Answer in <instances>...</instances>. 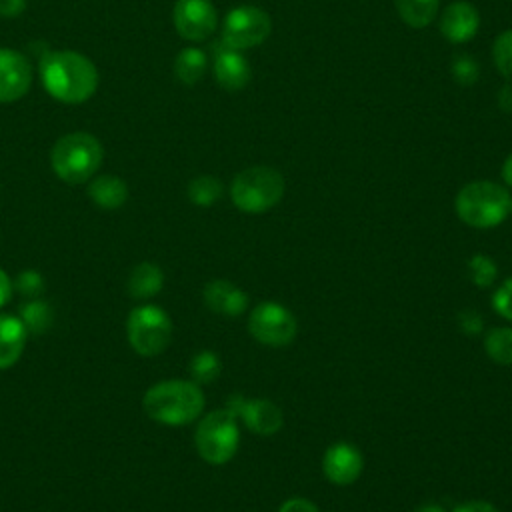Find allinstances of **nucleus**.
Returning <instances> with one entry per match:
<instances>
[{
	"label": "nucleus",
	"instance_id": "f257e3e1",
	"mask_svg": "<svg viewBox=\"0 0 512 512\" xmlns=\"http://www.w3.org/2000/svg\"><path fill=\"white\" fill-rule=\"evenodd\" d=\"M40 74L46 92L64 104L86 102L98 86L96 66L72 50L50 52L42 60Z\"/></svg>",
	"mask_w": 512,
	"mask_h": 512
},
{
	"label": "nucleus",
	"instance_id": "f03ea898",
	"mask_svg": "<svg viewBox=\"0 0 512 512\" xmlns=\"http://www.w3.org/2000/svg\"><path fill=\"white\" fill-rule=\"evenodd\" d=\"M142 406L158 424L184 426L204 410V394L196 382L164 380L146 390Z\"/></svg>",
	"mask_w": 512,
	"mask_h": 512
},
{
	"label": "nucleus",
	"instance_id": "7ed1b4c3",
	"mask_svg": "<svg viewBox=\"0 0 512 512\" xmlns=\"http://www.w3.org/2000/svg\"><path fill=\"white\" fill-rule=\"evenodd\" d=\"M460 220L472 228H494L512 212L510 192L488 180L466 184L454 202Z\"/></svg>",
	"mask_w": 512,
	"mask_h": 512
},
{
	"label": "nucleus",
	"instance_id": "20e7f679",
	"mask_svg": "<svg viewBox=\"0 0 512 512\" xmlns=\"http://www.w3.org/2000/svg\"><path fill=\"white\" fill-rule=\"evenodd\" d=\"M50 164L56 176L68 184H82L90 180L102 164L100 142L86 132H72L54 144Z\"/></svg>",
	"mask_w": 512,
	"mask_h": 512
},
{
	"label": "nucleus",
	"instance_id": "39448f33",
	"mask_svg": "<svg viewBox=\"0 0 512 512\" xmlns=\"http://www.w3.org/2000/svg\"><path fill=\"white\" fill-rule=\"evenodd\" d=\"M230 196L238 210L260 214L282 200L284 178L270 166H252L234 176L230 184Z\"/></svg>",
	"mask_w": 512,
	"mask_h": 512
},
{
	"label": "nucleus",
	"instance_id": "423d86ee",
	"mask_svg": "<svg viewBox=\"0 0 512 512\" xmlns=\"http://www.w3.org/2000/svg\"><path fill=\"white\" fill-rule=\"evenodd\" d=\"M240 442L236 416L230 410H214L206 414L196 426L194 444L202 460L208 464L228 462Z\"/></svg>",
	"mask_w": 512,
	"mask_h": 512
},
{
	"label": "nucleus",
	"instance_id": "0eeeda50",
	"mask_svg": "<svg viewBox=\"0 0 512 512\" xmlns=\"http://www.w3.org/2000/svg\"><path fill=\"white\" fill-rule=\"evenodd\" d=\"M126 336L140 356H158L172 340V320L160 306H138L126 320Z\"/></svg>",
	"mask_w": 512,
	"mask_h": 512
},
{
	"label": "nucleus",
	"instance_id": "6e6552de",
	"mask_svg": "<svg viewBox=\"0 0 512 512\" xmlns=\"http://www.w3.org/2000/svg\"><path fill=\"white\" fill-rule=\"evenodd\" d=\"M272 30L270 16L256 6H238L230 10L222 26V44L234 50H246L262 44Z\"/></svg>",
	"mask_w": 512,
	"mask_h": 512
},
{
	"label": "nucleus",
	"instance_id": "1a4fd4ad",
	"mask_svg": "<svg viewBox=\"0 0 512 512\" xmlns=\"http://www.w3.org/2000/svg\"><path fill=\"white\" fill-rule=\"evenodd\" d=\"M250 334L266 346H286L296 336V318L278 302L258 304L248 318Z\"/></svg>",
	"mask_w": 512,
	"mask_h": 512
},
{
	"label": "nucleus",
	"instance_id": "9d476101",
	"mask_svg": "<svg viewBox=\"0 0 512 512\" xmlns=\"http://www.w3.org/2000/svg\"><path fill=\"white\" fill-rule=\"evenodd\" d=\"M226 410L240 418L246 428L262 436L276 434L284 422L280 408L266 398H244L242 394H234L228 398Z\"/></svg>",
	"mask_w": 512,
	"mask_h": 512
},
{
	"label": "nucleus",
	"instance_id": "9b49d317",
	"mask_svg": "<svg viewBox=\"0 0 512 512\" xmlns=\"http://www.w3.org/2000/svg\"><path fill=\"white\" fill-rule=\"evenodd\" d=\"M218 22L216 8L210 0H176L174 26L186 40L198 42L208 38Z\"/></svg>",
	"mask_w": 512,
	"mask_h": 512
},
{
	"label": "nucleus",
	"instance_id": "f8f14e48",
	"mask_svg": "<svg viewBox=\"0 0 512 512\" xmlns=\"http://www.w3.org/2000/svg\"><path fill=\"white\" fill-rule=\"evenodd\" d=\"M32 82V68L24 54L0 48V104L20 100Z\"/></svg>",
	"mask_w": 512,
	"mask_h": 512
},
{
	"label": "nucleus",
	"instance_id": "ddd939ff",
	"mask_svg": "<svg viewBox=\"0 0 512 512\" xmlns=\"http://www.w3.org/2000/svg\"><path fill=\"white\" fill-rule=\"evenodd\" d=\"M362 466H364V460H362L360 450L354 448V446L348 444V442L332 444V446L324 452V458H322L324 476H326L330 482L338 484V486L352 484V482L360 476Z\"/></svg>",
	"mask_w": 512,
	"mask_h": 512
},
{
	"label": "nucleus",
	"instance_id": "4468645a",
	"mask_svg": "<svg viewBox=\"0 0 512 512\" xmlns=\"http://www.w3.org/2000/svg\"><path fill=\"white\" fill-rule=\"evenodd\" d=\"M480 26L478 10L470 2H452L440 16V32L452 44H464L476 36Z\"/></svg>",
	"mask_w": 512,
	"mask_h": 512
},
{
	"label": "nucleus",
	"instance_id": "2eb2a0df",
	"mask_svg": "<svg viewBox=\"0 0 512 512\" xmlns=\"http://www.w3.org/2000/svg\"><path fill=\"white\" fill-rule=\"evenodd\" d=\"M250 76H252V70H250L246 58L240 54V50L228 48L220 42L216 48V58H214L216 82L222 88L236 92V90H242L250 82Z\"/></svg>",
	"mask_w": 512,
	"mask_h": 512
},
{
	"label": "nucleus",
	"instance_id": "dca6fc26",
	"mask_svg": "<svg viewBox=\"0 0 512 512\" xmlns=\"http://www.w3.org/2000/svg\"><path fill=\"white\" fill-rule=\"evenodd\" d=\"M204 302L216 314L240 316L248 306V296L228 280H210L204 286Z\"/></svg>",
	"mask_w": 512,
	"mask_h": 512
},
{
	"label": "nucleus",
	"instance_id": "f3484780",
	"mask_svg": "<svg viewBox=\"0 0 512 512\" xmlns=\"http://www.w3.org/2000/svg\"><path fill=\"white\" fill-rule=\"evenodd\" d=\"M28 328L22 318L12 314H0V370L18 362L24 352Z\"/></svg>",
	"mask_w": 512,
	"mask_h": 512
},
{
	"label": "nucleus",
	"instance_id": "a211bd4d",
	"mask_svg": "<svg viewBox=\"0 0 512 512\" xmlns=\"http://www.w3.org/2000/svg\"><path fill=\"white\" fill-rule=\"evenodd\" d=\"M88 196L100 208L114 210V208H120L126 202L128 186L124 184L122 178L112 176V174H104V176H98L90 182Z\"/></svg>",
	"mask_w": 512,
	"mask_h": 512
},
{
	"label": "nucleus",
	"instance_id": "6ab92c4d",
	"mask_svg": "<svg viewBox=\"0 0 512 512\" xmlns=\"http://www.w3.org/2000/svg\"><path fill=\"white\" fill-rule=\"evenodd\" d=\"M162 284H164L162 270L152 262H140L130 272L128 292L132 294V298L144 300V298H152L154 294H158Z\"/></svg>",
	"mask_w": 512,
	"mask_h": 512
},
{
	"label": "nucleus",
	"instance_id": "aec40b11",
	"mask_svg": "<svg viewBox=\"0 0 512 512\" xmlns=\"http://www.w3.org/2000/svg\"><path fill=\"white\" fill-rule=\"evenodd\" d=\"M394 4L402 22L412 28H424L436 18L440 0H394Z\"/></svg>",
	"mask_w": 512,
	"mask_h": 512
},
{
	"label": "nucleus",
	"instance_id": "412c9836",
	"mask_svg": "<svg viewBox=\"0 0 512 512\" xmlns=\"http://www.w3.org/2000/svg\"><path fill=\"white\" fill-rule=\"evenodd\" d=\"M206 54L200 48H184L174 60V74L184 84H196L206 72Z\"/></svg>",
	"mask_w": 512,
	"mask_h": 512
},
{
	"label": "nucleus",
	"instance_id": "4be33fe9",
	"mask_svg": "<svg viewBox=\"0 0 512 512\" xmlns=\"http://www.w3.org/2000/svg\"><path fill=\"white\" fill-rule=\"evenodd\" d=\"M484 350L496 364H512V328H492L484 338Z\"/></svg>",
	"mask_w": 512,
	"mask_h": 512
},
{
	"label": "nucleus",
	"instance_id": "5701e85b",
	"mask_svg": "<svg viewBox=\"0 0 512 512\" xmlns=\"http://www.w3.org/2000/svg\"><path fill=\"white\" fill-rule=\"evenodd\" d=\"M222 196V182L214 176L202 174L190 180L188 184V198L196 206H212Z\"/></svg>",
	"mask_w": 512,
	"mask_h": 512
},
{
	"label": "nucleus",
	"instance_id": "b1692460",
	"mask_svg": "<svg viewBox=\"0 0 512 512\" xmlns=\"http://www.w3.org/2000/svg\"><path fill=\"white\" fill-rule=\"evenodd\" d=\"M190 374L196 384H208L216 380L220 374V358L210 350L198 352L190 362Z\"/></svg>",
	"mask_w": 512,
	"mask_h": 512
},
{
	"label": "nucleus",
	"instance_id": "393cba45",
	"mask_svg": "<svg viewBox=\"0 0 512 512\" xmlns=\"http://www.w3.org/2000/svg\"><path fill=\"white\" fill-rule=\"evenodd\" d=\"M492 58L498 72L506 80H512V30H504L496 36L492 46Z\"/></svg>",
	"mask_w": 512,
	"mask_h": 512
},
{
	"label": "nucleus",
	"instance_id": "a878e982",
	"mask_svg": "<svg viewBox=\"0 0 512 512\" xmlns=\"http://www.w3.org/2000/svg\"><path fill=\"white\" fill-rule=\"evenodd\" d=\"M468 270H470V278L478 288H488L496 276H498V268L494 264L492 258L484 256V254H474L468 260Z\"/></svg>",
	"mask_w": 512,
	"mask_h": 512
},
{
	"label": "nucleus",
	"instance_id": "bb28decb",
	"mask_svg": "<svg viewBox=\"0 0 512 512\" xmlns=\"http://www.w3.org/2000/svg\"><path fill=\"white\" fill-rule=\"evenodd\" d=\"M452 76L458 84H464V86H470L478 80L480 76V66L474 58L466 56V54H460L452 60Z\"/></svg>",
	"mask_w": 512,
	"mask_h": 512
},
{
	"label": "nucleus",
	"instance_id": "cd10ccee",
	"mask_svg": "<svg viewBox=\"0 0 512 512\" xmlns=\"http://www.w3.org/2000/svg\"><path fill=\"white\" fill-rule=\"evenodd\" d=\"M492 308L500 316L512 320V278H508L504 284H500V288L494 292Z\"/></svg>",
	"mask_w": 512,
	"mask_h": 512
},
{
	"label": "nucleus",
	"instance_id": "c85d7f7f",
	"mask_svg": "<svg viewBox=\"0 0 512 512\" xmlns=\"http://www.w3.org/2000/svg\"><path fill=\"white\" fill-rule=\"evenodd\" d=\"M458 324L466 334H478V332H482L484 320L476 310H464L458 316Z\"/></svg>",
	"mask_w": 512,
	"mask_h": 512
},
{
	"label": "nucleus",
	"instance_id": "c756f323",
	"mask_svg": "<svg viewBox=\"0 0 512 512\" xmlns=\"http://www.w3.org/2000/svg\"><path fill=\"white\" fill-rule=\"evenodd\" d=\"M278 512H320V510L316 508L314 502L306 498H290L280 506Z\"/></svg>",
	"mask_w": 512,
	"mask_h": 512
},
{
	"label": "nucleus",
	"instance_id": "7c9ffc66",
	"mask_svg": "<svg viewBox=\"0 0 512 512\" xmlns=\"http://www.w3.org/2000/svg\"><path fill=\"white\" fill-rule=\"evenodd\" d=\"M26 8V0H0V16L2 18H16Z\"/></svg>",
	"mask_w": 512,
	"mask_h": 512
},
{
	"label": "nucleus",
	"instance_id": "2f4dec72",
	"mask_svg": "<svg viewBox=\"0 0 512 512\" xmlns=\"http://www.w3.org/2000/svg\"><path fill=\"white\" fill-rule=\"evenodd\" d=\"M452 512H498V510L490 502L472 500V502H464V504L456 506Z\"/></svg>",
	"mask_w": 512,
	"mask_h": 512
},
{
	"label": "nucleus",
	"instance_id": "473e14b6",
	"mask_svg": "<svg viewBox=\"0 0 512 512\" xmlns=\"http://www.w3.org/2000/svg\"><path fill=\"white\" fill-rule=\"evenodd\" d=\"M12 296V280L4 270H0V306H4Z\"/></svg>",
	"mask_w": 512,
	"mask_h": 512
},
{
	"label": "nucleus",
	"instance_id": "72a5a7b5",
	"mask_svg": "<svg viewBox=\"0 0 512 512\" xmlns=\"http://www.w3.org/2000/svg\"><path fill=\"white\" fill-rule=\"evenodd\" d=\"M498 106H500L504 112H512V84L504 86V88L498 92Z\"/></svg>",
	"mask_w": 512,
	"mask_h": 512
},
{
	"label": "nucleus",
	"instance_id": "f704fd0d",
	"mask_svg": "<svg viewBox=\"0 0 512 512\" xmlns=\"http://www.w3.org/2000/svg\"><path fill=\"white\" fill-rule=\"evenodd\" d=\"M502 178L508 186H512V152L508 154V158L502 164Z\"/></svg>",
	"mask_w": 512,
	"mask_h": 512
},
{
	"label": "nucleus",
	"instance_id": "c9c22d12",
	"mask_svg": "<svg viewBox=\"0 0 512 512\" xmlns=\"http://www.w3.org/2000/svg\"><path fill=\"white\" fill-rule=\"evenodd\" d=\"M416 512H444L438 504H424V506H420Z\"/></svg>",
	"mask_w": 512,
	"mask_h": 512
}]
</instances>
